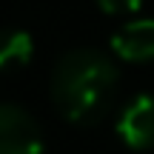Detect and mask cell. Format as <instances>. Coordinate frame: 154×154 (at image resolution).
<instances>
[{
    "instance_id": "obj_1",
    "label": "cell",
    "mask_w": 154,
    "mask_h": 154,
    "mask_svg": "<svg viewBox=\"0 0 154 154\" xmlns=\"http://www.w3.org/2000/svg\"><path fill=\"white\" fill-rule=\"evenodd\" d=\"M117 91V66L91 49L69 51L51 74V100L69 123L88 126L109 111Z\"/></svg>"
},
{
    "instance_id": "obj_2",
    "label": "cell",
    "mask_w": 154,
    "mask_h": 154,
    "mask_svg": "<svg viewBox=\"0 0 154 154\" xmlns=\"http://www.w3.org/2000/svg\"><path fill=\"white\" fill-rule=\"evenodd\" d=\"M0 154H43V137L29 111L0 103Z\"/></svg>"
},
{
    "instance_id": "obj_3",
    "label": "cell",
    "mask_w": 154,
    "mask_h": 154,
    "mask_svg": "<svg viewBox=\"0 0 154 154\" xmlns=\"http://www.w3.org/2000/svg\"><path fill=\"white\" fill-rule=\"evenodd\" d=\"M117 134L128 149H151L154 146V97L137 94L131 103L123 106L117 117Z\"/></svg>"
},
{
    "instance_id": "obj_4",
    "label": "cell",
    "mask_w": 154,
    "mask_h": 154,
    "mask_svg": "<svg viewBox=\"0 0 154 154\" xmlns=\"http://www.w3.org/2000/svg\"><path fill=\"white\" fill-rule=\"evenodd\" d=\"M111 51L120 60L146 63L154 60V20H131L111 37Z\"/></svg>"
},
{
    "instance_id": "obj_5",
    "label": "cell",
    "mask_w": 154,
    "mask_h": 154,
    "mask_svg": "<svg viewBox=\"0 0 154 154\" xmlns=\"http://www.w3.org/2000/svg\"><path fill=\"white\" fill-rule=\"evenodd\" d=\"M34 40L23 29H0V72L20 69L32 60Z\"/></svg>"
},
{
    "instance_id": "obj_6",
    "label": "cell",
    "mask_w": 154,
    "mask_h": 154,
    "mask_svg": "<svg viewBox=\"0 0 154 154\" xmlns=\"http://www.w3.org/2000/svg\"><path fill=\"white\" fill-rule=\"evenodd\" d=\"M97 6L106 14H134L143 6V0H97Z\"/></svg>"
}]
</instances>
